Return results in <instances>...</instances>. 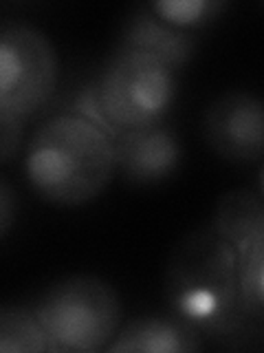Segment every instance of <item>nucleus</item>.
Returning a JSON list of instances; mask_svg holds the SVG:
<instances>
[{"instance_id": "1", "label": "nucleus", "mask_w": 264, "mask_h": 353, "mask_svg": "<svg viewBox=\"0 0 264 353\" xmlns=\"http://www.w3.org/2000/svg\"><path fill=\"white\" fill-rule=\"evenodd\" d=\"M165 301L170 314L203 338L229 342L256 327L242 298L236 245L214 225L194 232L174 250L165 274Z\"/></svg>"}, {"instance_id": "2", "label": "nucleus", "mask_w": 264, "mask_h": 353, "mask_svg": "<svg viewBox=\"0 0 264 353\" xmlns=\"http://www.w3.org/2000/svg\"><path fill=\"white\" fill-rule=\"evenodd\" d=\"M115 170V139L95 121L69 110L42 121L25 154L31 188L55 205L93 201Z\"/></svg>"}, {"instance_id": "3", "label": "nucleus", "mask_w": 264, "mask_h": 353, "mask_svg": "<svg viewBox=\"0 0 264 353\" xmlns=\"http://www.w3.org/2000/svg\"><path fill=\"white\" fill-rule=\"evenodd\" d=\"M176 73L150 53L117 44L93 80L113 139L124 130L163 121L176 97Z\"/></svg>"}, {"instance_id": "4", "label": "nucleus", "mask_w": 264, "mask_h": 353, "mask_svg": "<svg viewBox=\"0 0 264 353\" xmlns=\"http://www.w3.org/2000/svg\"><path fill=\"white\" fill-rule=\"evenodd\" d=\"M33 312L58 351L108 349L119 329V298L95 276H71L55 283Z\"/></svg>"}, {"instance_id": "5", "label": "nucleus", "mask_w": 264, "mask_h": 353, "mask_svg": "<svg viewBox=\"0 0 264 353\" xmlns=\"http://www.w3.org/2000/svg\"><path fill=\"white\" fill-rule=\"evenodd\" d=\"M58 82V55L44 33L31 25L0 31V117L25 121L49 102Z\"/></svg>"}, {"instance_id": "6", "label": "nucleus", "mask_w": 264, "mask_h": 353, "mask_svg": "<svg viewBox=\"0 0 264 353\" xmlns=\"http://www.w3.org/2000/svg\"><path fill=\"white\" fill-rule=\"evenodd\" d=\"M205 139L220 157L249 163L264 157V99L249 91H229L205 110Z\"/></svg>"}, {"instance_id": "7", "label": "nucleus", "mask_w": 264, "mask_h": 353, "mask_svg": "<svg viewBox=\"0 0 264 353\" xmlns=\"http://www.w3.org/2000/svg\"><path fill=\"white\" fill-rule=\"evenodd\" d=\"M117 170L130 183L154 185L172 176L183 161V146L172 126L157 121L115 137Z\"/></svg>"}, {"instance_id": "8", "label": "nucleus", "mask_w": 264, "mask_h": 353, "mask_svg": "<svg viewBox=\"0 0 264 353\" xmlns=\"http://www.w3.org/2000/svg\"><path fill=\"white\" fill-rule=\"evenodd\" d=\"M205 338L174 314L141 316L119 331L110 342V353H185L203 349Z\"/></svg>"}, {"instance_id": "9", "label": "nucleus", "mask_w": 264, "mask_h": 353, "mask_svg": "<svg viewBox=\"0 0 264 353\" xmlns=\"http://www.w3.org/2000/svg\"><path fill=\"white\" fill-rule=\"evenodd\" d=\"M119 47L137 49L150 53L172 69L181 71V66L192 58L194 38L183 29H176L161 20L150 7L135 11L124 25L119 36Z\"/></svg>"}, {"instance_id": "10", "label": "nucleus", "mask_w": 264, "mask_h": 353, "mask_svg": "<svg viewBox=\"0 0 264 353\" xmlns=\"http://www.w3.org/2000/svg\"><path fill=\"white\" fill-rule=\"evenodd\" d=\"M245 307L256 325H264V214L236 243Z\"/></svg>"}, {"instance_id": "11", "label": "nucleus", "mask_w": 264, "mask_h": 353, "mask_svg": "<svg viewBox=\"0 0 264 353\" xmlns=\"http://www.w3.org/2000/svg\"><path fill=\"white\" fill-rule=\"evenodd\" d=\"M0 351L33 353L58 349L40 325L36 312H29V309L16 305H5L0 309Z\"/></svg>"}, {"instance_id": "12", "label": "nucleus", "mask_w": 264, "mask_h": 353, "mask_svg": "<svg viewBox=\"0 0 264 353\" xmlns=\"http://www.w3.org/2000/svg\"><path fill=\"white\" fill-rule=\"evenodd\" d=\"M264 214V201L253 192H229L218 201L216 216L212 221L214 230L229 243H236L258 223Z\"/></svg>"}, {"instance_id": "13", "label": "nucleus", "mask_w": 264, "mask_h": 353, "mask_svg": "<svg viewBox=\"0 0 264 353\" xmlns=\"http://www.w3.org/2000/svg\"><path fill=\"white\" fill-rule=\"evenodd\" d=\"M150 9L161 20L176 29H192L212 22L218 11L225 9V3L220 0H157Z\"/></svg>"}, {"instance_id": "14", "label": "nucleus", "mask_w": 264, "mask_h": 353, "mask_svg": "<svg viewBox=\"0 0 264 353\" xmlns=\"http://www.w3.org/2000/svg\"><path fill=\"white\" fill-rule=\"evenodd\" d=\"M0 152H3V161H9L14 150L18 148L22 121L14 117H0Z\"/></svg>"}, {"instance_id": "15", "label": "nucleus", "mask_w": 264, "mask_h": 353, "mask_svg": "<svg viewBox=\"0 0 264 353\" xmlns=\"http://www.w3.org/2000/svg\"><path fill=\"white\" fill-rule=\"evenodd\" d=\"M11 219H14V192L7 179L0 181V234L3 239L11 228Z\"/></svg>"}, {"instance_id": "16", "label": "nucleus", "mask_w": 264, "mask_h": 353, "mask_svg": "<svg viewBox=\"0 0 264 353\" xmlns=\"http://www.w3.org/2000/svg\"><path fill=\"white\" fill-rule=\"evenodd\" d=\"M260 192L264 196V165H262V170H260Z\"/></svg>"}]
</instances>
